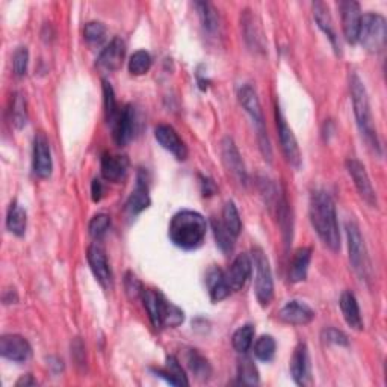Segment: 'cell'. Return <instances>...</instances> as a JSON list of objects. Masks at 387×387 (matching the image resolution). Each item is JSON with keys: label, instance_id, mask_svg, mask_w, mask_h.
<instances>
[{"label": "cell", "instance_id": "1", "mask_svg": "<svg viewBox=\"0 0 387 387\" xmlns=\"http://www.w3.org/2000/svg\"><path fill=\"white\" fill-rule=\"evenodd\" d=\"M311 221L318 236L331 252H338L340 248V233L338 226L336 206L331 195L324 189H316L311 197Z\"/></svg>", "mask_w": 387, "mask_h": 387}, {"label": "cell", "instance_id": "2", "mask_svg": "<svg viewBox=\"0 0 387 387\" xmlns=\"http://www.w3.org/2000/svg\"><path fill=\"white\" fill-rule=\"evenodd\" d=\"M208 233V222L201 213L195 211H180L171 218L168 236L176 247L182 250H197L204 242Z\"/></svg>", "mask_w": 387, "mask_h": 387}, {"label": "cell", "instance_id": "3", "mask_svg": "<svg viewBox=\"0 0 387 387\" xmlns=\"http://www.w3.org/2000/svg\"><path fill=\"white\" fill-rule=\"evenodd\" d=\"M349 91H351L352 108H354V115L357 120L360 133H362L366 142L371 145L377 153H381V144L377 135L368 92L365 88V83L362 82V79H360L357 73L349 74Z\"/></svg>", "mask_w": 387, "mask_h": 387}, {"label": "cell", "instance_id": "4", "mask_svg": "<svg viewBox=\"0 0 387 387\" xmlns=\"http://www.w3.org/2000/svg\"><path fill=\"white\" fill-rule=\"evenodd\" d=\"M238 100L240 103V106L245 109V113L252 117L253 123L256 124L257 129V140H259V147L263 154L265 159H268L271 162L272 159V150H271V142L268 133H266L265 129V122H263V114L261 108V101L254 88L252 85H242L238 91Z\"/></svg>", "mask_w": 387, "mask_h": 387}, {"label": "cell", "instance_id": "5", "mask_svg": "<svg viewBox=\"0 0 387 387\" xmlns=\"http://www.w3.org/2000/svg\"><path fill=\"white\" fill-rule=\"evenodd\" d=\"M386 40L387 24L384 17L374 13H368L362 15L357 37V41H360V44L368 51H371V53H380L386 47Z\"/></svg>", "mask_w": 387, "mask_h": 387}, {"label": "cell", "instance_id": "6", "mask_svg": "<svg viewBox=\"0 0 387 387\" xmlns=\"http://www.w3.org/2000/svg\"><path fill=\"white\" fill-rule=\"evenodd\" d=\"M253 263L256 268L254 292L256 298L262 307L271 304L274 298V281L270 261L261 247L253 248Z\"/></svg>", "mask_w": 387, "mask_h": 387}, {"label": "cell", "instance_id": "7", "mask_svg": "<svg viewBox=\"0 0 387 387\" xmlns=\"http://www.w3.org/2000/svg\"><path fill=\"white\" fill-rule=\"evenodd\" d=\"M347 239H348V253L352 270L357 272L359 277L366 279L369 270L368 252L360 229L354 221L347 222Z\"/></svg>", "mask_w": 387, "mask_h": 387}, {"label": "cell", "instance_id": "8", "mask_svg": "<svg viewBox=\"0 0 387 387\" xmlns=\"http://www.w3.org/2000/svg\"><path fill=\"white\" fill-rule=\"evenodd\" d=\"M275 120H277V131L283 154H285V158L290 165L298 170L301 167V151L298 147L297 138L294 132H292V129L288 126L286 118L283 115L279 105L275 106Z\"/></svg>", "mask_w": 387, "mask_h": 387}, {"label": "cell", "instance_id": "9", "mask_svg": "<svg viewBox=\"0 0 387 387\" xmlns=\"http://www.w3.org/2000/svg\"><path fill=\"white\" fill-rule=\"evenodd\" d=\"M347 170L354 180V185L359 191V195L362 197L363 201H366L371 208H377L378 200H377V192L371 183V179L368 176V171L365 165L357 159H348L347 160Z\"/></svg>", "mask_w": 387, "mask_h": 387}, {"label": "cell", "instance_id": "10", "mask_svg": "<svg viewBox=\"0 0 387 387\" xmlns=\"http://www.w3.org/2000/svg\"><path fill=\"white\" fill-rule=\"evenodd\" d=\"M0 354L15 363H24L32 357V347L20 334H3L0 339Z\"/></svg>", "mask_w": 387, "mask_h": 387}, {"label": "cell", "instance_id": "11", "mask_svg": "<svg viewBox=\"0 0 387 387\" xmlns=\"http://www.w3.org/2000/svg\"><path fill=\"white\" fill-rule=\"evenodd\" d=\"M221 158H222V163H224L226 170L229 173L233 176L239 183L245 185L247 183V170H245V163L240 158V153L236 147L235 141L231 140L230 136H226L224 140L221 141Z\"/></svg>", "mask_w": 387, "mask_h": 387}, {"label": "cell", "instance_id": "12", "mask_svg": "<svg viewBox=\"0 0 387 387\" xmlns=\"http://www.w3.org/2000/svg\"><path fill=\"white\" fill-rule=\"evenodd\" d=\"M33 173L40 179H47L50 177L51 171H53V160H51V150H50V142L47 136L38 132L33 140Z\"/></svg>", "mask_w": 387, "mask_h": 387}, {"label": "cell", "instance_id": "13", "mask_svg": "<svg viewBox=\"0 0 387 387\" xmlns=\"http://www.w3.org/2000/svg\"><path fill=\"white\" fill-rule=\"evenodd\" d=\"M114 141L120 147H124L132 141L135 133V110L131 105H126L118 110V114L113 123Z\"/></svg>", "mask_w": 387, "mask_h": 387}, {"label": "cell", "instance_id": "14", "mask_svg": "<svg viewBox=\"0 0 387 387\" xmlns=\"http://www.w3.org/2000/svg\"><path fill=\"white\" fill-rule=\"evenodd\" d=\"M87 259L94 277L97 279L100 285L106 289L110 288V285H113V272H110L108 257L105 250H103V247H100L99 244L90 245Z\"/></svg>", "mask_w": 387, "mask_h": 387}, {"label": "cell", "instance_id": "15", "mask_svg": "<svg viewBox=\"0 0 387 387\" xmlns=\"http://www.w3.org/2000/svg\"><path fill=\"white\" fill-rule=\"evenodd\" d=\"M340 14H342V29L345 40L349 44H356L360 29V22H362V13H360V5L357 2H340Z\"/></svg>", "mask_w": 387, "mask_h": 387}, {"label": "cell", "instance_id": "16", "mask_svg": "<svg viewBox=\"0 0 387 387\" xmlns=\"http://www.w3.org/2000/svg\"><path fill=\"white\" fill-rule=\"evenodd\" d=\"M290 375L298 386H308L312 383L311 356L306 343H299L290 359Z\"/></svg>", "mask_w": 387, "mask_h": 387}, {"label": "cell", "instance_id": "17", "mask_svg": "<svg viewBox=\"0 0 387 387\" xmlns=\"http://www.w3.org/2000/svg\"><path fill=\"white\" fill-rule=\"evenodd\" d=\"M154 138L162 145L163 149L174 154L176 159L185 160L188 158V149L185 142L180 140L179 133L174 131V127L168 124H159L154 129Z\"/></svg>", "mask_w": 387, "mask_h": 387}, {"label": "cell", "instance_id": "18", "mask_svg": "<svg viewBox=\"0 0 387 387\" xmlns=\"http://www.w3.org/2000/svg\"><path fill=\"white\" fill-rule=\"evenodd\" d=\"M253 262L248 254H239L226 272V280L231 292H238L245 286L247 280L252 275Z\"/></svg>", "mask_w": 387, "mask_h": 387}, {"label": "cell", "instance_id": "19", "mask_svg": "<svg viewBox=\"0 0 387 387\" xmlns=\"http://www.w3.org/2000/svg\"><path fill=\"white\" fill-rule=\"evenodd\" d=\"M315 312L301 301H289L279 312V320L289 325H307L313 321Z\"/></svg>", "mask_w": 387, "mask_h": 387}, {"label": "cell", "instance_id": "20", "mask_svg": "<svg viewBox=\"0 0 387 387\" xmlns=\"http://www.w3.org/2000/svg\"><path fill=\"white\" fill-rule=\"evenodd\" d=\"M126 55V44L122 38H114L113 41L109 42V46L101 51L99 59H97V65L105 72H117L122 68L123 59Z\"/></svg>", "mask_w": 387, "mask_h": 387}, {"label": "cell", "instance_id": "21", "mask_svg": "<svg viewBox=\"0 0 387 387\" xmlns=\"http://www.w3.org/2000/svg\"><path fill=\"white\" fill-rule=\"evenodd\" d=\"M150 203H151V200H150V194H149L147 179H145L144 171H140V173H138V179H136V186L126 203V209L131 215H138L147 209Z\"/></svg>", "mask_w": 387, "mask_h": 387}, {"label": "cell", "instance_id": "22", "mask_svg": "<svg viewBox=\"0 0 387 387\" xmlns=\"http://www.w3.org/2000/svg\"><path fill=\"white\" fill-rule=\"evenodd\" d=\"M312 261V248L311 247H303L292 256L290 266H289V281L292 283H299L304 281L308 272V265Z\"/></svg>", "mask_w": 387, "mask_h": 387}, {"label": "cell", "instance_id": "23", "mask_svg": "<svg viewBox=\"0 0 387 387\" xmlns=\"http://www.w3.org/2000/svg\"><path fill=\"white\" fill-rule=\"evenodd\" d=\"M129 159L126 156H114V154H103L101 158V176L108 182H118L127 173Z\"/></svg>", "mask_w": 387, "mask_h": 387}, {"label": "cell", "instance_id": "24", "mask_svg": "<svg viewBox=\"0 0 387 387\" xmlns=\"http://www.w3.org/2000/svg\"><path fill=\"white\" fill-rule=\"evenodd\" d=\"M340 311L343 315V320L347 321V324L351 327L352 330H363V321L362 315H360L359 303L352 292H343L340 297Z\"/></svg>", "mask_w": 387, "mask_h": 387}, {"label": "cell", "instance_id": "25", "mask_svg": "<svg viewBox=\"0 0 387 387\" xmlns=\"http://www.w3.org/2000/svg\"><path fill=\"white\" fill-rule=\"evenodd\" d=\"M153 372L158 377L163 378V380L170 383L171 386H188L189 384L186 374L182 369V365L179 363V360L174 356H168L165 368L153 369Z\"/></svg>", "mask_w": 387, "mask_h": 387}, {"label": "cell", "instance_id": "26", "mask_svg": "<svg viewBox=\"0 0 387 387\" xmlns=\"http://www.w3.org/2000/svg\"><path fill=\"white\" fill-rule=\"evenodd\" d=\"M313 17H315L318 26H320V29L325 33L327 37H329L334 50L338 51V35H336V31H334L329 6H327L324 2H315L313 3Z\"/></svg>", "mask_w": 387, "mask_h": 387}, {"label": "cell", "instance_id": "27", "mask_svg": "<svg viewBox=\"0 0 387 387\" xmlns=\"http://www.w3.org/2000/svg\"><path fill=\"white\" fill-rule=\"evenodd\" d=\"M208 288H209L211 299L213 301V303H218V301L226 299L231 294L229 283L226 280V272H222L218 268H213L209 271Z\"/></svg>", "mask_w": 387, "mask_h": 387}, {"label": "cell", "instance_id": "28", "mask_svg": "<svg viewBox=\"0 0 387 387\" xmlns=\"http://www.w3.org/2000/svg\"><path fill=\"white\" fill-rule=\"evenodd\" d=\"M26 227H28V213L20 203L13 201L6 215V229L15 236H24Z\"/></svg>", "mask_w": 387, "mask_h": 387}, {"label": "cell", "instance_id": "29", "mask_svg": "<svg viewBox=\"0 0 387 387\" xmlns=\"http://www.w3.org/2000/svg\"><path fill=\"white\" fill-rule=\"evenodd\" d=\"M142 303L145 311L149 313L150 321L153 324L154 329H162L160 325V312H162V303H163V297L159 292L153 290V289H144L142 290Z\"/></svg>", "mask_w": 387, "mask_h": 387}, {"label": "cell", "instance_id": "30", "mask_svg": "<svg viewBox=\"0 0 387 387\" xmlns=\"http://www.w3.org/2000/svg\"><path fill=\"white\" fill-rule=\"evenodd\" d=\"M183 321H185V313H183L182 308H179L177 306H174L173 303H170V301L163 298L162 312H160L162 329H163V327H170V329H174V327H179L180 324H183Z\"/></svg>", "mask_w": 387, "mask_h": 387}, {"label": "cell", "instance_id": "31", "mask_svg": "<svg viewBox=\"0 0 387 387\" xmlns=\"http://www.w3.org/2000/svg\"><path fill=\"white\" fill-rule=\"evenodd\" d=\"M244 13L245 14H244L242 23H244V29H245V40L252 47L262 50L263 49V35L261 32L259 24L254 23V17H253V14H250V11L247 10Z\"/></svg>", "mask_w": 387, "mask_h": 387}, {"label": "cell", "instance_id": "32", "mask_svg": "<svg viewBox=\"0 0 387 387\" xmlns=\"http://www.w3.org/2000/svg\"><path fill=\"white\" fill-rule=\"evenodd\" d=\"M221 222L229 230V233H231L235 238L239 236L240 230H242V222H240L239 212H238L233 201L226 203L224 209H222V220H221Z\"/></svg>", "mask_w": 387, "mask_h": 387}, {"label": "cell", "instance_id": "33", "mask_svg": "<svg viewBox=\"0 0 387 387\" xmlns=\"http://www.w3.org/2000/svg\"><path fill=\"white\" fill-rule=\"evenodd\" d=\"M253 339H254V327L252 324H247L239 327V329L235 331L233 338H231V343H233V348L238 352L245 354V352L253 345Z\"/></svg>", "mask_w": 387, "mask_h": 387}, {"label": "cell", "instance_id": "34", "mask_svg": "<svg viewBox=\"0 0 387 387\" xmlns=\"http://www.w3.org/2000/svg\"><path fill=\"white\" fill-rule=\"evenodd\" d=\"M186 362H188L189 369L192 371V374H195L197 377L201 378V380H206V378H208L212 372L209 362L200 354L199 351H195V349L189 351Z\"/></svg>", "mask_w": 387, "mask_h": 387}, {"label": "cell", "instance_id": "35", "mask_svg": "<svg viewBox=\"0 0 387 387\" xmlns=\"http://www.w3.org/2000/svg\"><path fill=\"white\" fill-rule=\"evenodd\" d=\"M212 230L215 235V240H217V245L221 248L222 252L229 253L233 250L236 238L231 233H229V230L224 227V224H222L221 221L212 220Z\"/></svg>", "mask_w": 387, "mask_h": 387}, {"label": "cell", "instance_id": "36", "mask_svg": "<svg viewBox=\"0 0 387 387\" xmlns=\"http://www.w3.org/2000/svg\"><path fill=\"white\" fill-rule=\"evenodd\" d=\"M11 120L13 124L17 129H23L28 123V109H26V99L23 97V94L15 92L11 105Z\"/></svg>", "mask_w": 387, "mask_h": 387}, {"label": "cell", "instance_id": "37", "mask_svg": "<svg viewBox=\"0 0 387 387\" xmlns=\"http://www.w3.org/2000/svg\"><path fill=\"white\" fill-rule=\"evenodd\" d=\"M197 11L201 19L203 28L208 32H215L218 29V14L215 11V8L211 3L206 2H197L195 3Z\"/></svg>", "mask_w": 387, "mask_h": 387}, {"label": "cell", "instance_id": "38", "mask_svg": "<svg viewBox=\"0 0 387 387\" xmlns=\"http://www.w3.org/2000/svg\"><path fill=\"white\" fill-rule=\"evenodd\" d=\"M151 67V56L149 51L145 50H138L131 56L129 61V72L133 76H142L150 70Z\"/></svg>", "mask_w": 387, "mask_h": 387}, {"label": "cell", "instance_id": "39", "mask_svg": "<svg viewBox=\"0 0 387 387\" xmlns=\"http://www.w3.org/2000/svg\"><path fill=\"white\" fill-rule=\"evenodd\" d=\"M238 375L240 383H244L247 386L259 384V372H257V368L254 366L252 359L244 357L240 360L238 366Z\"/></svg>", "mask_w": 387, "mask_h": 387}, {"label": "cell", "instance_id": "40", "mask_svg": "<svg viewBox=\"0 0 387 387\" xmlns=\"http://www.w3.org/2000/svg\"><path fill=\"white\" fill-rule=\"evenodd\" d=\"M254 354L262 362H270L275 354V340L270 334H263L254 343Z\"/></svg>", "mask_w": 387, "mask_h": 387}, {"label": "cell", "instance_id": "41", "mask_svg": "<svg viewBox=\"0 0 387 387\" xmlns=\"http://www.w3.org/2000/svg\"><path fill=\"white\" fill-rule=\"evenodd\" d=\"M109 227H110V217H109V215L97 213L96 217L91 218L88 230H90V235L97 240V239H101L103 236L108 233Z\"/></svg>", "mask_w": 387, "mask_h": 387}, {"label": "cell", "instance_id": "42", "mask_svg": "<svg viewBox=\"0 0 387 387\" xmlns=\"http://www.w3.org/2000/svg\"><path fill=\"white\" fill-rule=\"evenodd\" d=\"M103 97H105V113H106V120L108 123H113L117 114H118V106L115 100V94L110 83L103 81Z\"/></svg>", "mask_w": 387, "mask_h": 387}, {"label": "cell", "instance_id": "43", "mask_svg": "<svg viewBox=\"0 0 387 387\" xmlns=\"http://www.w3.org/2000/svg\"><path fill=\"white\" fill-rule=\"evenodd\" d=\"M83 35H85V40L91 42V44H97V42L103 41V38H105V35H106L105 24L100 22L87 23L83 29Z\"/></svg>", "mask_w": 387, "mask_h": 387}, {"label": "cell", "instance_id": "44", "mask_svg": "<svg viewBox=\"0 0 387 387\" xmlns=\"http://www.w3.org/2000/svg\"><path fill=\"white\" fill-rule=\"evenodd\" d=\"M28 65H29V50L28 47H19L13 56V68L15 76L19 77L24 76L26 72H28Z\"/></svg>", "mask_w": 387, "mask_h": 387}, {"label": "cell", "instance_id": "45", "mask_svg": "<svg viewBox=\"0 0 387 387\" xmlns=\"http://www.w3.org/2000/svg\"><path fill=\"white\" fill-rule=\"evenodd\" d=\"M321 339L324 343H329V345H339V347H347L348 345V336L343 331L333 329H324L321 333Z\"/></svg>", "mask_w": 387, "mask_h": 387}, {"label": "cell", "instance_id": "46", "mask_svg": "<svg viewBox=\"0 0 387 387\" xmlns=\"http://www.w3.org/2000/svg\"><path fill=\"white\" fill-rule=\"evenodd\" d=\"M124 286H126L127 295L131 297V298H138V297H141V295H142L144 288H142L141 281L138 280V277H136L135 274H132V272H127V274H126Z\"/></svg>", "mask_w": 387, "mask_h": 387}, {"label": "cell", "instance_id": "47", "mask_svg": "<svg viewBox=\"0 0 387 387\" xmlns=\"http://www.w3.org/2000/svg\"><path fill=\"white\" fill-rule=\"evenodd\" d=\"M103 197V185L100 182V179H94L91 183V199L92 201H100Z\"/></svg>", "mask_w": 387, "mask_h": 387}, {"label": "cell", "instance_id": "48", "mask_svg": "<svg viewBox=\"0 0 387 387\" xmlns=\"http://www.w3.org/2000/svg\"><path fill=\"white\" fill-rule=\"evenodd\" d=\"M35 384H37L35 378H33L31 374H26L20 378V380H17L15 387H29V386H35Z\"/></svg>", "mask_w": 387, "mask_h": 387}, {"label": "cell", "instance_id": "49", "mask_svg": "<svg viewBox=\"0 0 387 387\" xmlns=\"http://www.w3.org/2000/svg\"><path fill=\"white\" fill-rule=\"evenodd\" d=\"M203 195H212V192H215V186L212 183V180L209 179H203Z\"/></svg>", "mask_w": 387, "mask_h": 387}]
</instances>
